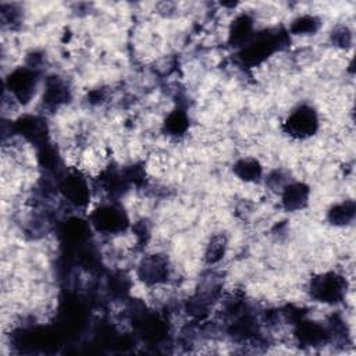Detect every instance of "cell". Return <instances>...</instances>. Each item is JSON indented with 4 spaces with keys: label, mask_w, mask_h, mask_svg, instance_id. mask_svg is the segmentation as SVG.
Masks as SVG:
<instances>
[{
    "label": "cell",
    "mask_w": 356,
    "mask_h": 356,
    "mask_svg": "<svg viewBox=\"0 0 356 356\" xmlns=\"http://www.w3.org/2000/svg\"><path fill=\"white\" fill-rule=\"evenodd\" d=\"M39 160H41V165L48 169V170H53L56 169L57 166V155L55 153V151L52 148H48L44 145L42 151L39 152Z\"/></svg>",
    "instance_id": "cell-19"
},
{
    "label": "cell",
    "mask_w": 356,
    "mask_h": 356,
    "mask_svg": "<svg viewBox=\"0 0 356 356\" xmlns=\"http://www.w3.org/2000/svg\"><path fill=\"white\" fill-rule=\"evenodd\" d=\"M297 337L299 342L310 346L324 344L328 338V332L324 327L313 321H301L297 330Z\"/></svg>",
    "instance_id": "cell-9"
},
{
    "label": "cell",
    "mask_w": 356,
    "mask_h": 356,
    "mask_svg": "<svg viewBox=\"0 0 356 356\" xmlns=\"http://www.w3.org/2000/svg\"><path fill=\"white\" fill-rule=\"evenodd\" d=\"M310 294L324 303H337L345 295V281L335 273H326L312 280Z\"/></svg>",
    "instance_id": "cell-1"
},
{
    "label": "cell",
    "mask_w": 356,
    "mask_h": 356,
    "mask_svg": "<svg viewBox=\"0 0 356 356\" xmlns=\"http://www.w3.org/2000/svg\"><path fill=\"white\" fill-rule=\"evenodd\" d=\"M287 134L295 138H308L317 130V115L313 109L302 106L291 113L284 124Z\"/></svg>",
    "instance_id": "cell-3"
},
{
    "label": "cell",
    "mask_w": 356,
    "mask_h": 356,
    "mask_svg": "<svg viewBox=\"0 0 356 356\" xmlns=\"http://www.w3.org/2000/svg\"><path fill=\"white\" fill-rule=\"evenodd\" d=\"M254 21L250 16L236 19L229 31V42L235 46H245L254 38Z\"/></svg>",
    "instance_id": "cell-11"
},
{
    "label": "cell",
    "mask_w": 356,
    "mask_h": 356,
    "mask_svg": "<svg viewBox=\"0 0 356 356\" xmlns=\"http://www.w3.org/2000/svg\"><path fill=\"white\" fill-rule=\"evenodd\" d=\"M138 274L141 280L147 284H159L169 277V266L166 258L160 255H153L147 259L140 266Z\"/></svg>",
    "instance_id": "cell-6"
},
{
    "label": "cell",
    "mask_w": 356,
    "mask_h": 356,
    "mask_svg": "<svg viewBox=\"0 0 356 356\" xmlns=\"http://www.w3.org/2000/svg\"><path fill=\"white\" fill-rule=\"evenodd\" d=\"M281 44L280 35H272L265 34L255 39H252L250 44H247L240 53V57L244 64L255 66L266 60Z\"/></svg>",
    "instance_id": "cell-2"
},
{
    "label": "cell",
    "mask_w": 356,
    "mask_h": 356,
    "mask_svg": "<svg viewBox=\"0 0 356 356\" xmlns=\"http://www.w3.org/2000/svg\"><path fill=\"white\" fill-rule=\"evenodd\" d=\"M319 28V20L313 16H303L298 20L294 21L292 27H291V31L294 34H313L316 32Z\"/></svg>",
    "instance_id": "cell-16"
},
{
    "label": "cell",
    "mask_w": 356,
    "mask_h": 356,
    "mask_svg": "<svg viewBox=\"0 0 356 356\" xmlns=\"http://www.w3.org/2000/svg\"><path fill=\"white\" fill-rule=\"evenodd\" d=\"M235 174L245 181H256L262 176V167L259 162L254 159H243L234 166Z\"/></svg>",
    "instance_id": "cell-13"
},
{
    "label": "cell",
    "mask_w": 356,
    "mask_h": 356,
    "mask_svg": "<svg viewBox=\"0 0 356 356\" xmlns=\"http://www.w3.org/2000/svg\"><path fill=\"white\" fill-rule=\"evenodd\" d=\"M188 129V118L182 110L173 111L166 120V130L171 135H181Z\"/></svg>",
    "instance_id": "cell-15"
},
{
    "label": "cell",
    "mask_w": 356,
    "mask_h": 356,
    "mask_svg": "<svg viewBox=\"0 0 356 356\" xmlns=\"http://www.w3.org/2000/svg\"><path fill=\"white\" fill-rule=\"evenodd\" d=\"M8 86H9V91L21 103H27L35 92L37 74L30 68H19L10 74L8 79Z\"/></svg>",
    "instance_id": "cell-4"
},
{
    "label": "cell",
    "mask_w": 356,
    "mask_h": 356,
    "mask_svg": "<svg viewBox=\"0 0 356 356\" xmlns=\"http://www.w3.org/2000/svg\"><path fill=\"white\" fill-rule=\"evenodd\" d=\"M332 41L338 45V46H342V48H346L350 45V41H352V35H350V31L346 28V27H341L338 30H335L332 32Z\"/></svg>",
    "instance_id": "cell-20"
},
{
    "label": "cell",
    "mask_w": 356,
    "mask_h": 356,
    "mask_svg": "<svg viewBox=\"0 0 356 356\" xmlns=\"http://www.w3.org/2000/svg\"><path fill=\"white\" fill-rule=\"evenodd\" d=\"M283 205L287 210H299L305 207L309 198V189L306 185L295 182L283 188Z\"/></svg>",
    "instance_id": "cell-10"
},
{
    "label": "cell",
    "mask_w": 356,
    "mask_h": 356,
    "mask_svg": "<svg viewBox=\"0 0 356 356\" xmlns=\"http://www.w3.org/2000/svg\"><path fill=\"white\" fill-rule=\"evenodd\" d=\"M224 250H225V241L223 236H214L212 240L207 252H206V259L209 263H217L223 255H224Z\"/></svg>",
    "instance_id": "cell-18"
},
{
    "label": "cell",
    "mask_w": 356,
    "mask_h": 356,
    "mask_svg": "<svg viewBox=\"0 0 356 356\" xmlns=\"http://www.w3.org/2000/svg\"><path fill=\"white\" fill-rule=\"evenodd\" d=\"M86 232H88V228L82 221L73 220L66 227V238L71 243H81L85 240Z\"/></svg>",
    "instance_id": "cell-17"
},
{
    "label": "cell",
    "mask_w": 356,
    "mask_h": 356,
    "mask_svg": "<svg viewBox=\"0 0 356 356\" xmlns=\"http://www.w3.org/2000/svg\"><path fill=\"white\" fill-rule=\"evenodd\" d=\"M355 217V203L352 200L335 205L328 212V220L335 225H344L352 221Z\"/></svg>",
    "instance_id": "cell-14"
},
{
    "label": "cell",
    "mask_w": 356,
    "mask_h": 356,
    "mask_svg": "<svg viewBox=\"0 0 356 356\" xmlns=\"http://www.w3.org/2000/svg\"><path fill=\"white\" fill-rule=\"evenodd\" d=\"M92 224L104 232L123 231L127 225V217L123 210L114 206H102L92 214Z\"/></svg>",
    "instance_id": "cell-5"
},
{
    "label": "cell",
    "mask_w": 356,
    "mask_h": 356,
    "mask_svg": "<svg viewBox=\"0 0 356 356\" xmlns=\"http://www.w3.org/2000/svg\"><path fill=\"white\" fill-rule=\"evenodd\" d=\"M67 97H68V89L64 85V82L57 77L49 78L48 82H46V91H45L44 102L48 106L57 107L62 103H64L67 100Z\"/></svg>",
    "instance_id": "cell-12"
},
{
    "label": "cell",
    "mask_w": 356,
    "mask_h": 356,
    "mask_svg": "<svg viewBox=\"0 0 356 356\" xmlns=\"http://www.w3.org/2000/svg\"><path fill=\"white\" fill-rule=\"evenodd\" d=\"M60 191L68 202L77 206H85L89 200V189L84 178L77 174L66 177L60 184Z\"/></svg>",
    "instance_id": "cell-8"
},
{
    "label": "cell",
    "mask_w": 356,
    "mask_h": 356,
    "mask_svg": "<svg viewBox=\"0 0 356 356\" xmlns=\"http://www.w3.org/2000/svg\"><path fill=\"white\" fill-rule=\"evenodd\" d=\"M15 130L26 140L37 145H45L46 126H45V122L41 120L39 117H34V115L21 117L19 122H16Z\"/></svg>",
    "instance_id": "cell-7"
}]
</instances>
